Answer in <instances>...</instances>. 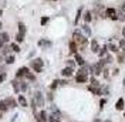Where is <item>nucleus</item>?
<instances>
[{"label": "nucleus", "instance_id": "58836bf2", "mask_svg": "<svg viewBox=\"0 0 125 122\" xmlns=\"http://www.w3.org/2000/svg\"><path fill=\"white\" fill-rule=\"evenodd\" d=\"M119 74V68H114L112 70V75H118Z\"/></svg>", "mask_w": 125, "mask_h": 122}, {"label": "nucleus", "instance_id": "2eb2a0df", "mask_svg": "<svg viewBox=\"0 0 125 122\" xmlns=\"http://www.w3.org/2000/svg\"><path fill=\"white\" fill-rule=\"evenodd\" d=\"M9 104H7V99H3V101H0V111L1 112H4V111H7L9 109Z\"/></svg>", "mask_w": 125, "mask_h": 122}, {"label": "nucleus", "instance_id": "a18cd8bd", "mask_svg": "<svg viewBox=\"0 0 125 122\" xmlns=\"http://www.w3.org/2000/svg\"><path fill=\"white\" fill-rule=\"evenodd\" d=\"M122 37L125 38V27H124V29H122Z\"/></svg>", "mask_w": 125, "mask_h": 122}, {"label": "nucleus", "instance_id": "5701e85b", "mask_svg": "<svg viewBox=\"0 0 125 122\" xmlns=\"http://www.w3.org/2000/svg\"><path fill=\"white\" fill-rule=\"evenodd\" d=\"M0 38H1V40H3V43H7L9 41V33H6V31H3V33H1V34H0Z\"/></svg>", "mask_w": 125, "mask_h": 122}, {"label": "nucleus", "instance_id": "aec40b11", "mask_svg": "<svg viewBox=\"0 0 125 122\" xmlns=\"http://www.w3.org/2000/svg\"><path fill=\"white\" fill-rule=\"evenodd\" d=\"M102 60L105 61V64H111L114 61V57H112V54H107L105 57H102Z\"/></svg>", "mask_w": 125, "mask_h": 122}, {"label": "nucleus", "instance_id": "6ab92c4d", "mask_svg": "<svg viewBox=\"0 0 125 122\" xmlns=\"http://www.w3.org/2000/svg\"><path fill=\"white\" fill-rule=\"evenodd\" d=\"M118 47H119V51L121 53H125V38H121L118 41Z\"/></svg>", "mask_w": 125, "mask_h": 122}, {"label": "nucleus", "instance_id": "20e7f679", "mask_svg": "<svg viewBox=\"0 0 125 122\" xmlns=\"http://www.w3.org/2000/svg\"><path fill=\"white\" fill-rule=\"evenodd\" d=\"M34 101H36L37 107H43V105H44V98H43V94L40 91H37L34 94Z\"/></svg>", "mask_w": 125, "mask_h": 122}, {"label": "nucleus", "instance_id": "b1692460", "mask_svg": "<svg viewBox=\"0 0 125 122\" xmlns=\"http://www.w3.org/2000/svg\"><path fill=\"white\" fill-rule=\"evenodd\" d=\"M90 81H91V85H93V87H101V84L98 82V80H97L95 77H91V80H90Z\"/></svg>", "mask_w": 125, "mask_h": 122}, {"label": "nucleus", "instance_id": "4468645a", "mask_svg": "<svg viewBox=\"0 0 125 122\" xmlns=\"http://www.w3.org/2000/svg\"><path fill=\"white\" fill-rule=\"evenodd\" d=\"M74 55H75V62H77L80 67H84V65H85V60H84V58H83V57H81L78 53L74 54Z\"/></svg>", "mask_w": 125, "mask_h": 122}, {"label": "nucleus", "instance_id": "f03ea898", "mask_svg": "<svg viewBox=\"0 0 125 122\" xmlns=\"http://www.w3.org/2000/svg\"><path fill=\"white\" fill-rule=\"evenodd\" d=\"M104 17H108V19L115 21V20H118V11L114 7H107L104 11Z\"/></svg>", "mask_w": 125, "mask_h": 122}, {"label": "nucleus", "instance_id": "72a5a7b5", "mask_svg": "<svg viewBox=\"0 0 125 122\" xmlns=\"http://www.w3.org/2000/svg\"><path fill=\"white\" fill-rule=\"evenodd\" d=\"M40 23H41V26H46V24L48 23V17H41Z\"/></svg>", "mask_w": 125, "mask_h": 122}, {"label": "nucleus", "instance_id": "49530a36", "mask_svg": "<svg viewBox=\"0 0 125 122\" xmlns=\"http://www.w3.org/2000/svg\"><path fill=\"white\" fill-rule=\"evenodd\" d=\"M122 85H124V87H125V78H124V81H122Z\"/></svg>", "mask_w": 125, "mask_h": 122}, {"label": "nucleus", "instance_id": "9b49d317", "mask_svg": "<svg viewBox=\"0 0 125 122\" xmlns=\"http://www.w3.org/2000/svg\"><path fill=\"white\" fill-rule=\"evenodd\" d=\"M83 17H84V21H85L87 24L91 23V21H93V11H91V10H87Z\"/></svg>", "mask_w": 125, "mask_h": 122}, {"label": "nucleus", "instance_id": "f257e3e1", "mask_svg": "<svg viewBox=\"0 0 125 122\" xmlns=\"http://www.w3.org/2000/svg\"><path fill=\"white\" fill-rule=\"evenodd\" d=\"M73 40H74V41L77 43V46L81 47V48H85L87 44H88V38H87L80 30H75L73 33Z\"/></svg>", "mask_w": 125, "mask_h": 122}, {"label": "nucleus", "instance_id": "bb28decb", "mask_svg": "<svg viewBox=\"0 0 125 122\" xmlns=\"http://www.w3.org/2000/svg\"><path fill=\"white\" fill-rule=\"evenodd\" d=\"M19 33L21 34H26V26L23 23H19Z\"/></svg>", "mask_w": 125, "mask_h": 122}, {"label": "nucleus", "instance_id": "4be33fe9", "mask_svg": "<svg viewBox=\"0 0 125 122\" xmlns=\"http://www.w3.org/2000/svg\"><path fill=\"white\" fill-rule=\"evenodd\" d=\"M19 104H20L21 107H27V99L24 98L23 95H19Z\"/></svg>", "mask_w": 125, "mask_h": 122}, {"label": "nucleus", "instance_id": "c9c22d12", "mask_svg": "<svg viewBox=\"0 0 125 122\" xmlns=\"http://www.w3.org/2000/svg\"><path fill=\"white\" fill-rule=\"evenodd\" d=\"M105 104H107V99H105V98H101V101H100V109H102Z\"/></svg>", "mask_w": 125, "mask_h": 122}, {"label": "nucleus", "instance_id": "39448f33", "mask_svg": "<svg viewBox=\"0 0 125 122\" xmlns=\"http://www.w3.org/2000/svg\"><path fill=\"white\" fill-rule=\"evenodd\" d=\"M90 46H91V51H93V53H95V54H98V51L101 50V47H100V44H98V41H97L95 38H93V40H91Z\"/></svg>", "mask_w": 125, "mask_h": 122}, {"label": "nucleus", "instance_id": "ddd939ff", "mask_svg": "<svg viewBox=\"0 0 125 122\" xmlns=\"http://www.w3.org/2000/svg\"><path fill=\"white\" fill-rule=\"evenodd\" d=\"M37 121H40V122H47L48 121V116H47L46 111H40V114L37 115Z\"/></svg>", "mask_w": 125, "mask_h": 122}, {"label": "nucleus", "instance_id": "6e6552de", "mask_svg": "<svg viewBox=\"0 0 125 122\" xmlns=\"http://www.w3.org/2000/svg\"><path fill=\"white\" fill-rule=\"evenodd\" d=\"M73 74H74V68H70V67H65V68L61 70V75L65 77V78H70V77H73Z\"/></svg>", "mask_w": 125, "mask_h": 122}, {"label": "nucleus", "instance_id": "7ed1b4c3", "mask_svg": "<svg viewBox=\"0 0 125 122\" xmlns=\"http://www.w3.org/2000/svg\"><path fill=\"white\" fill-rule=\"evenodd\" d=\"M43 60L41 58H36V60H33L31 61V68L34 70L36 72H41L43 71Z\"/></svg>", "mask_w": 125, "mask_h": 122}, {"label": "nucleus", "instance_id": "de8ad7c7", "mask_svg": "<svg viewBox=\"0 0 125 122\" xmlns=\"http://www.w3.org/2000/svg\"><path fill=\"white\" fill-rule=\"evenodd\" d=\"M104 122H112V121H109V119H107V121H104Z\"/></svg>", "mask_w": 125, "mask_h": 122}, {"label": "nucleus", "instance_id": "8fccbe9b", "mask_svg": "<svg viewBox=\"0 0 125 122\" xmlns=\"http://www.w3.org/2000/svg\"><path fill=\"white\" fill-rule=\"evenodd\" d=\"M0 30H1V21H0Z\"/></svg>", "mask_w": 125, "mask_h": 122}, {"label": "nucleus", "instance_id": "2f4dec72", "mask_svg": "<svg viewBox=\"0 0 125 122\" xmlns=\"http://www.w3.org/2000/svg\"><path fill=\"white\" fill-rule=\"evenodd\" d=\"M6 62H7V64H13V62H14V57H13V55H9L7 58H6Z\"/></svg>", "mask_w": 125, "mask_h": 122}, {"label": "nucleus", "instance_id": "0eeeda50", "mask_svg": "<svg viewBox=\"0 0 125 122\" xmlns=\"http://www.w3.org/2000/svg\"><path fill=\"white\" fill-rule=\"evenodd\" d=\"M107 47H108V51L111 54H115V55H117V54L119 53V47H118V44L109 43V44H107Z\"/></svg>", "mask_w": 125, "mask_h": 122}, {"label": "nucleus", "instance_id": "412c9836", "mask_svg": "<svg viewBox=\"0 0 125 122\" xmlns=\"http://www.w3.org/2000/svg\"><path fill=\"white\" fill-rule=\"evenodd\" d=\"M81 29H83V31H84V33H85L87 36H88V37H90V36H91V33H93V31H91V29H90V27H88V24H84V26H81Z\"/></svg>", "mask_w": 125, "mask_h": 122}, {"label": "nucleus", "instance_id": "1a4fd4ad", "mask_svg": "<svg viewBox=\"0 0 125 122\" xmlns=\"http://www.w3.org/2000/svg\"><path fill=\"white\" fill-rule=\"evenodd\" d=\"M124 108H125V99L118 98V101L115 102V109H117V111H122Z\"/></svg>", "mask_w": 125, "mask_h": 122}, {"label": "nucleus", "instance_id": "c85d7f7f", "mask_svg": "<svg viewBox=\"0 0 125 122\" xmlns=\"http://www.w3.org/2000/svg\"><path fill=\"white\" fill-rule=\"evenodd\" d=\"M48 122H60V118H58V116H54V115H51V116H48Z\"/></svg>", "mask_w": 125, "mask_h": 122}, {"label": "nucleus", "instance_id": "a878e982", "mask_svg": "<svg viewBox=\"0 0 125 122\" xmlns=\"http://www.w3.org/2000/svg\"><path fill=\"white\" fill-rule=\"evenodd\" d=\"M7 104L10 105V108H16L17 107V104H16V101L13 98H7Z\"/></svg>", "mask_w": 125, "mask_h": 122}, {"label": "nucleus", "instance_id": "cd10ccee", "mask_svg": "<svg viewBox=\"0 0 125 122\" xmlns=\"http://www.w3.org/2000/svg\"><path fill=\"white\" fill-rule=\"evenodd\" d=\"M23 40H24V34H21V33H19V34L16 36V41H17V43H21Z\"/></svg>", "mask_w": 125, "mask_h": 122}, {"label": "nucleus", "instance_id": "864d4df0", "mask_svg": "<svg viewBox=\"0 0 125 122\" xmlns=\"http://www.w3.org/2000/svg\"><path fill=\"white\" fill-rule=\"evenodd\" d=\"M124 118H125V112H124Z\"/></svg>", "mask_w": 125, "mask_h": 122}, {"label": "nucleus", "instance_id": "c756f323", "mask_svg": "<svg viewBox=\"0 0 125 122\" xmlns=\"http://www.w3.org/2000/svg\"><path fill=\"white\" fill-rule=\"evenodd\" d=\"M75 64H77V62H75L74 60H68V61H67V67H70V68H74V67H75Z\"/></svg>", "mask_w": 125, "mask_h": 122}, {"label": "nucleus", "instance_id": "e433bc0d", "mask_svg": "<svg viewBox=\"0 0 125 122\" xmlns=\"http://www.w3.org/2000/svg\"><path fill=\"white\" fill-rule=\"evenodd\" d=\"M20 90H21V91H26V90H27V84H26V82H20Z\"/></svg>", "mask_w": 125, "mask_h": 122}, {"label": "nucleus", "instance_id": "4c0bfd02", "mask_svg": "<svg viewBox=\"0 0 125 122\" xmlns=\"http://www.w3.org/2000/svg\"><path fill=\"white\" fill-rule=\"evenodd\" d=\"M4 80H6V74H4V72H1V74H0V82H3Z\"/></svg>", "mask_w": 125, "mask_h": 122}, {"label": "nucleus", "instance_id": "3c124183", "mask_svg": "<svg viewBox=\"0 0 125 122\" xmlns=\"http://www.w3.org/2000/svg\"><path fill=\"white\" fill-rule=\"evenodd\" d=\"M1 13H3V11H1V9H0V16H1Z\"/></svg>", "mask_w": 125, "mask_h": 122}, {"label": "nucleus", "instance_id": "a19ab883", "mask_svg": "<svg viewBox=\"0 0 125 122\" xmlns=\"http://www.w3.org/2000/svg\"><path fill=\"white\" fill-rule=\"evenodd\" d=\"M121 11H124V13H125V1L122 3V6H121Z\"/></svg>", "mask_w": 125, "mask_h": 122}, {"label": "nucleus", "instance_id": "c03bdc74", "mask_svg": "<svg viewBox=\"0 0 125 122\" xmlns=\"http://www.w3.org/2000/svg\"><path fill=\"white\" fill-rule=\"evenodd\" d=\"M3 44H4V43H3V40H1V38H0V48H1V47H3Z\"/></svg>", "mask_w": 125, "mask_h": 122}, {"label": "nucleus", "instance_id": "393cba45", "mask_svg": "<svg viewBox=\"0 0 125 122\" xmlns=\"http://www.w3.org/2000/svg\"><path fill=\"white\" fill-rule=\"evenodd\" d=\"M10 48H11L14 53H19V51H20V47H19V44H17V43H13V44H10Z\"/></svg>", "mask_w": 125, "mask_h": 122}, {"label": "nucleus", "instance_id": "09e8293b", "mask_svg": "<svg viewBox=\"0 0 125 122\" xmlns=\"http://www.w3.org/2000/svg\"><path fill=\"white\" fill-rule=\"evenodd\" d=\"M0 119H1V111H0Z\"/></svg>", "mask_w": 125, "mask_h": 122}, {"label": "nucleus", "instance_id": "a211bd4d", "mask_svg": "<svg viewBox=\"0 0 125 122\" xmlns=\"http://www.w3.org/2000/svg\"><path fill=\"white\" fill-rule=\"evenodd\" d=\"M117 60H118L119 64H124L125 62V53H121V51H119V53L117 54Z\"/></svg>", "mask_w": 125, "mask_h": 122}, {"label": "nucleus", "instance_id": "79ce46f5", "mask_svg": "<svg viewBox=\"0 0 125 122\" xmlns=\"http://www.w3.org/2000/svg\"><path fill=\"white\" fill-rule=\"evenodd\" d=\"M58 82H60L61 85H65V84H67V81H65V80H62V81H58Z\"/></svg>", "mask_w": 125, "mask_h": 122}, {"label": "nucleus", "instance_id": "dca6fc26", "mask_svg": "<svg viewBox=\"0 0 125 122\" xmlns=\"http://www.w3.org/2000/svg\"><path fill=\"white\" fill-rule=\"evenodd\" d=\"M107 54H108V47H107V46L101 47V50L98 51V55H100V58H102V57H105Z\"/></svg>", "mask_w": 125, "mask_h": 122}, {"label": "nucleus", "instance_id": "7c9ffc66", "mask_svg": "<svg viewBox=\"0 0 125 122\" xmlns=\"http://www.w3.org/2000/svg\"><path fill=\"white\" fill-rule=\"evenodd\" d=\"M39 46L43 47V46H50V41H46V40H40L39 41Z\"/></svg>", "mask_w": 125, "mask_h": 122}, {"label": "nucleus", "instance_id": "f704fd0d", "mask_svg": "<svg viewBox=\"0 0 125 122\" xmlns=\"http://www.w3.org/2000/svg\"><path fill=\"white\" fill-rule=\"evenodd\" d=\"M60 84V82H58V80H54V81H53V84H51V87H50V88H51V90H55V88H57V85Z\"/></svg>", "mask_w": 125, "mask_h": 122}, {"label": "nucleus", "instance_id": "9d476101", "mask_svg": "<svg viewBox=\"0 0 125 122\" xmlns=\"http://www.w3.org/2000/svg\"><path fill=\"white\" fill-rule=\"evenodd\" d=\"M27 74H29V68H27V67H21V68L17 70L16 77H17V78H20V77H24V75H27Z\"/></svg>", "mask_w": 125, "mask_h": 122}, {"label": "nucleus", "instance_id": "37998d69", "mask_svg": "<svg viewBox=\"0 0 125 122\" xmlns=\"http://www.w3.org/2000/svg\"><path fill=\"white\" fill-rule=\"evenodd\" d=\"M7 50H9V47H4V48H3V54L7 53Z\"/></svg>", "mask_w": 125, "mask_h": 122}, {"label": "nucleus", "instance_id": "ea45409f", "mask_svg": "<svg viewBox=\"0 0 125 122\" xmlns=\"http://www.w3.org/2000/svg\"><path fill=\"white\" fill-rule=\"evenodd\" d=\"M27 78H29V80H31V81H34V75H33V74H30V72H29V74H27Z\"/></svg>", "mask_w": 125, "mask_h": 122}, {"label": "nucleus", "instance_id": "f8f14e48", "mask_svg": "<svg viewBox=\"0 0 125 122\" xmlns=\"http://www.w3.org/2000/svg\"><path fill=\"white\" fill-rule=\"evenodd\" d=\"M68 48H70V53H71V54H77L78 46H77V43H75L74 40H71V41H70V44H68Z\"/></svg>", "mask_w": 125, "mask_h": 122}, {"label": "nucleus", "instance_id": "423d86ee", "mask_svg": "<svg viewBox=\"0 0 125 122\" xmlns=\"http://www.w3.org/2000/svg\"><path fill=\"white\" fill-rule=\"evenodd\" d=\"M88 91L93 92L94 95H102V87H93V85H88Z\"/></svg>", "mask_w": 125, "mask_h": 122}, {"label": "nucleus", "instance_id": "603ef678", "mask_svg": "<svg viewBox=\"0 0 125 122\" xmlns=\"http://www.w3.org/2000/svg\"><path fill=\"white\" fill-rule=\"evenodd\" d=\"M0 62H1V55H0Z\"/></svg>", "mask_w": 125, "mask_h": 122}, {"label": "nucleus", "instance_id": "473e14b6", "mask_svg": "<svg viewBox=\"0 0 125 122\" xmlns=\"http://www.w3.org/2000/svg\"><path fill=\"white\" fill-rule=\"evenodd\" d=\"M13 88H14V91L16 92H20V85H19V82H13Z\"/></svg>", "mask_w": 125, "mask_h": 122}, {"label": "nucleus", "instance_id": "f3484780", "mask_svg": "<svg viewBox=\"0 0 125 122\" xmlns=\"http://www.w3.org/2000/svg\"><path fill=\"white\" fill-rule=\"evenodd\" d=\"M83 11H84V9H83V7H78L77 14H75V21H74L75 24H78V21H80V17L83 16Z\"/></svg>", "mask_w": 125, "mask_h": 122}]
</instances>
